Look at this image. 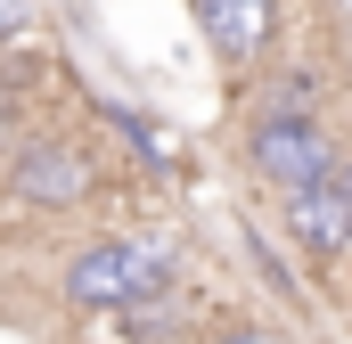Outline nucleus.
Instances as JSON below:
<instances>
[{
  "instance_id": "4",
  "label": "nucleus",
  "mask_w": 352,
  "mask_h": 344,
  "mask_svg": "<svg viewBox=\"0 0 352 344\" xmlns=\"http://www.w3.org/2000/svg\"><path fill=\"white\" fill-rule=\"evenodd\" d=\"M287 222H295L311 246H344V238H352V189H336V180L303 189V197L287 205Z\"/></svg>"
},
{
  "instance_id": "5",
  "label": "nucleus",
  "mask_w": 352,
  "mask_h": 344,
  "mask_svg": "<svg viewBox=\"0 0 352 344\" xmlns=\"http://www.w3.org/2000/svg\"><path fill=\"white\" fill-rule=\"evenodd\" d=\"M16 189L41 197V205H66V197H82V189H90V164L74 156V148H41V156L16 164Z\"/></svg>"
},
{
  "instance_id": "2",
  "label": "nucleus",
  "mask_w": 352,
  "mask_h": 344,
  "mask_svg": "<svg viewBox=\"0 0 352 344\" xmlns=\"http://www.w3.org/2000/svg\"><path fill=\"white\" fill-rule=\"evenodd\" d=\"M254 164L287 189V197H303V189H320L328 180V140L311 131V123H295V115H278L254 131Z\"/></svg>"
},
{
  "instance_id": "6",
  "label": "nucleus",
  "mask_w": 352,
  "mask_h": 344,
  "mask_svg": "<svg viewBox=\"0 0 352 344\" xmlns=\"http://www.w3.org/2000/svg\"><path fill=\"white\" fill-rule=\"evenodd\" d=\"M25 25H33V8H25V0H0V41H16Z\"/></svg>"
},
{
  "instance_id": "7",
  "label": "nucleus",
  "mask_w": 352,
  "mask_h": 344,
  "mask_svg": "<svg viewBox=\"0 0 352 344\" xmlns=\"http://www.w3.org/2000/svg\"><path fill=\"white\" fill-rule=\"evenodd\" d=\"M238 344H270V336H238Z\"/></svg>"
},
{
  "instance_id": "1",
  "label": "nucleus",
  "mask_w": 352,
  "mask_h": 344,
  "mask_svg": "<svg viewBox=\"0 0 352 344\" xmlns=\"http://www.w3.org/2000/svg\"><path fill=\"white\" fill-rule=\"evenodd\" d=\"M164 270H173L164 238H107V246H90V255L66 270V295H74V303H98V312H115V303L156 295Z\"/></svg>"
},
{
  "instance_id": "3",
  "label": "nucleus",
  "mask_w": 352,
  "mask_h": 344,
  "mask_svg": "<svg viewBox=\"0 0 352 344\" xmlns=\"http://www.w3.org/2000/svg\"><path fill=\"white\" fill-rule=\"evenodd\" d=\"M197 17H205V41L238 66V58H254L270 41V0H197Z\"/></svg>"
}]
</instances>
